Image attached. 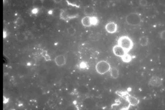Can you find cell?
<instances>
[{
	"label": "cell",
	"instance_id": "4",
	"mask_svg": "<svg viewBox=\"0 0 165 110\" xmlns=\"http://www.w3.org/2000/svg\"><path fill=\"white\" fill-rule=\"evenodd\" d=\"M113 52L116 56L122 58L123 56L126 54V51L121 47L119 45H116L113 48Z\"/></svg>",
	"mask_w": 165,
	"mask_h": 110
},
{
	"label": "cell",
	"instance_id": "12",
	"mask_svg": "<svg viewBox=\"0 0 165 110\" xmlns=\"http://www.w3.org/2000/svg\"><path fill=\"white\" fill-rule=\"evenodd\" d=\"M111 75L113 79H117L119 76V71L117 68L113 67L111 70Z\"/></svg>",
	"mask_w": 165,
	"mask_h": 110
},
{
	"label": "cell",
	"instance_id": "18",
	"mask_svg": "<svg viewBox=\"0 0 165 110\" xmlns=\"http://www.w3.org/2000/svg\"><path fill=\"white\" fill-rule=\"evenodd\" d=\"M67 31H68V34L69 35H71V36H73V35H74L75 33H76V29L72 26L69 27L68 28Z\"/></svg>",
	"mask_w": 165,
	"mask_h": 110
},
{
	"label": "cell",
	"instance_id": "9",
	"mask_svg": "<svg viewBox=\"0 0 165 110\" xmlns=\"http://www.w3.org/2000/svg\"><path fill=\"white\" fill-rule=\"evenodd\" d=\"M128 101L130 104L132 105H136L139 103V100L134 96L129 95L128 97Z\"/></svg>",
	"mask_w": 165,
	"mask_h": 110
},
{
	"label": "cell",
	"instance_id": "6",
	"mask_svg": "<svg viewBox=\"0 0 165 110\" xmlns=\"http://www.w3.org/2000/svg\"><path fill=\"white\" fill-rule=\"evenodd\" d=\"M105 29L109 34H113L117 30V25L114 22H109L106 25Z\"/></svg>",
	"mask_w": 165,
	"mask_h": 110
},
{
	"label": "cell",
	"instance_id": "13",
	"mask_svg": "<svg viewBox=\"0 0 165 110\" xmlns=\"http://www.w3.org/2000/svg\"><path fill=\"white\" fill-rule=\"evenodd\" d=\"M148 43V38L146 37L142 36L139 39V45L142 46H147Z\"/></svg>",
	"mask_w": 165,
	"mask_h": 110
},
{
	"label": "cell",
	"instance_id": "19",
	"mask_svg": "<svg viewBox=\"0 0 165 110\" xmlns=\"http://www.w3.org/2000/svg\"><path fill=\"white\" fill-rule=\"evenodd\" d=\"M139 4L141 6L144 7V6H146L147 5V1L146 0H140Z\"/></svg>",
	"mask_w": 165,
	"mask_h": 110
},
{
	"label": "cell",
	"instance_id": "5",
	"mask_svg": "<svg viewBox=\"0 0 165 110\" xmlns=\"http://www.w3.org/2000/svg\"><path fill=\"white\" fill-rule=\"evenodd\" d=\"M162 79L157 76L152 77L151 79H150L149 82V84L150 85L154 87L160 86L162 85Z\"/></svg>",
	"mask_w": 165,
	"mask_h": 110
},
{
	"label": "cell",
	"instance_id": "15",
	"mask_svg": "<svg viewBox=\"0 0 165 110\" xmlns=\"http://www.w3.org/2000/svg\"><path fill=\"white\" fill-rule=\"evenodd\" d=\"M33 6L37 8H40L43 7V1L42 0H34Z\"/></svg>",
	"mask_w": 165,
	"mask_h": 110
},
{
	"label": "cell",
	"instance_id": "1",
	"mask_svg": "<svg viewBox=\"0 0 165 110\" xmlns=\"http://www.w3.org/2000/svg\"><path fill=\"white\" fill-rule=\"evenodd\" d=\"M118 45L124 49L126 52H128L132 49L133 42L130 38L128 36H122L119 38L117 41Z\"/></svg>",
	"mask_w": 165,
	"mask_h": 110
},
{
	"label": "cell",
	"instance_id": "20",
	"mask_svg": "<svg viewBox=\"0 0 165 110\" xmlns=\"http://www.w3.org/2000/svg\"><path fill=\"white\" fill-rule=\"evenodd\" d=\"M91 22L92 25H96L98 22V20H97V18L95 17H91Z\"/></svg>",
	"mask_w": 165,
	"mask_h": 110
},
{
	"label": "cell",
	"instance_id": "8",
	"mask_svg": "<svg viewBox=\"0 0 165 110\" xmlns=\"http://www.w3.org/2000/svg\"><path fill=\"white\" fill-rule=\"evenodd\" d=\"M81 23L83 25L84 27H90L92 25L91 17L89 16H87L83 17L81 20Z\"/></svg>",
	"mask_w": 165,
	"mask_h": 110
},
{
	"label": "cell",
	"instance_id": "2",
	"mask_svg": "<svg viewBox=\"0 0 165 110\" xmlns=\"http://www.w3.org/2000/svg\"><path fill=\"white\" fill-rule=\"evenodd\" d=\"M126 21L128 25L132 26H137L140 24L141 18L138 13H131L126 17Z\"/></svg>",
	"mask_w": 165,
	"mask_h": 110
},
{
	"label": "cell",
	"instance_id": "23",
	"mask_svg": "<svg viewBox=\"0 0 165 110\" xmlns=\"http://www.w3.org/2000/svg\"><path fill=\"white\" fill-rule=\"evenodd\" d=\"M56 3H61L62 0H53Z\"/></svg>",
	"mask_w": 165,
	"mask_h": 110
},
{
	"label": "cell",
	"instance_id": "10",
	"mask_svg": "<svg viewBox=\"0 0 165 110\" xmlns=\"http://www.w3.org/2000/svg\"><path fill=\"white\" fill-rule=\"evenodd\" d=\"M83 11H84V14H85L86 15L89 16L94 13L95 9L91 6H87L84 7Z\"/></svg>",
	"mask_w": 165,
	"mask_h": 110
},
{
	"label": "cell",
	"instance_id": "7",
	"mask_svg": "<svg viewBox=\"0 0 165 110\" xmlns=\"http://www.w3.org/2000/svg\"><path fill=\"white\" fill-rule=\"evenodd\" d=\"M55 63L59 67L64 65L66 62L65 56L62 55H58L55 59Z\"/></svg>",
	"mask_w": 165,
	"mask_h": 110
},
{
	"label": "cell",
	"instance_id": "3",
	"mask_svg": "<svg viewBox=\"0 0 165 110\" xmlns=\"http://www.w3.org/2000/svg\"><path fill=\"white\" fill-rule=\"evenodd\" d=\"M96 70L100 74H104L110 70L111 66L108 62L105 61H101L96 64Z\"/></svg>",
	"mask_w": 165,
	"mask_h": 110
},
{
	"label": "cell",
	"instance_id": "11",
	"mask_svg": "<svg viewBox=\"0 0 165 110\" xmlns=\"http://www.w3.org/2000/svg\"><path fill=\"white\" fill-rule=\"evenodd\" d=\"M16 38L18 41L23 42L27 40V37L25 33H19L17 34Z\"/></svg>",
	"mask_w": 165,
	"mask_h": 110
},
{
	"label": "cell",
	"instance_id": "16",
	"mask_svg": "<svg viewBox=\"0 0 165 110\" xmlns=\"http://www.w3.org/2000/svg\"><path fill=\"white\" fill-rule=\"evenodd\" d=\"M15 24L17 26H21L24 24V19L23 18L19 17L18 19H17L15 22Z\"/></svg>",
	"mask_w": 165,
	"mask_h": 110
},
{
	"label": "cell",
	"instance_id": "17",
	"mask_svg": "<svg viewBox=\"0 0 165 110\" xmlns=\"http://www.w3.org/2000/svg\"><path fill=\"white\" fill-rule=\"evenodd\" d=\"M122 60H123L124 62H130L131 60V57L130 55L126 54L122 57Z\"/></svg>",
	"mask_w": 165,
	"mask_h": 110
},
{
	"label": "cell",
	"instance_id": "14",
	"mask_svg": "<svg viewBox=\"0 0 165 110\" xmlns=\"http://www.w3.org/2000/svg\"><path fill=\"white\" fill-rule=\"evenodd\" d=\"M54 2L53 0H44L43 1V7H45L47 8H50L52 7V6H53V4L52 3Z\"/></svg>",
	"mask_w": 165,
	"mask_h": 110
},
{
	"label": "cell",
	"instance_id": "22",
	"mask_svg": "<svg viewBox=\"0 0 165 110\" xmlns=\"http://www.w3.org/2000/svg\"><path fill=\"white\" fill-rule=\"evenodd\" d=\"M160 38L163 40H165V30L163 31L160 34Z\"/></svg>",
	"mask_w": 165,
	"mask_h": 110
},
{
	"label": "cell",
	"instance_id": "21",
	"mask_svg": "<svg viewBox=\"0 0 165 110\" xmlns=\"http://www.w3.org/2000/svg\"><path fill=\"white\" fill-rule=\"evenodd\" d=\"M76 1H77V0H66V1H67L68 3L69 4L74 5L75 3H76Z\"/></svg>",
	"mask_w": 165,
	"mask_h": 110
}]
</instances>
